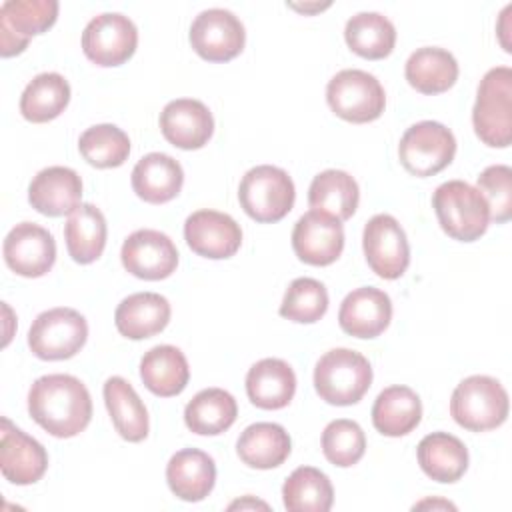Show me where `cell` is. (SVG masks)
<instances>
[{
  "mask_svg": "<svg viewBox=\"0 0 512 512\" xmlns=\"http://www.w3.org/2000/svg\"><path fill=\"white\" fill-rule=\"evenodd\" d=\"M166 482L180 500L200 502L214 488L216 464L198 448L178 450L166 464Z\"/></svg>",
  "mask_w": 512,
  "mask_h": 512,
  "instance_id": "cell-22",
  "label": "cell"
},
{
  "mask_svg": "<svg viewBox=\"0 0 512 512\" xmlns=\"http://www.w3.org/2000/svg\"><path fill=\"white\" fill-rule=\"evenodd\" d=\"M122 266L142 280H164L178 266V250L172 238L160 230L132 232L120 250Z\"/></svg>",
  "mask_w": 512,
  "mask_h": 512,
  "instance_id": "cell-15",
  "label": "cell"
},
{
  "mask_svg": "<svg viewBox=\"0 0 512 512\" xmlns=\"http://www.w3.org/2000/svg\"><path fill=\"white\" fill-rule=\"evenodd\" d=\"M296 392V374L280 358H262L246 374V394L262 410H280Z\"/></svg>",
  "mask_w": 512,
  "mask_h": 512,
  "instance_id": "cell-24",
  "label": "cell"
},
{
  "mask_svg": "<svg viewBox=\"0 0 512 512\" xmlns=\"http://www.w3.org/2000/svg\"><path fill=\"white\" fill-rule=\"evenodd\" d=\"M344 38L354 54L380 60L394 50L396 28L380 12H358L346 22Z\"/></svg>",
  "mask_w": 512,
  "mask_h": 512,
  "instance_id": "cell-36",
  "label": "cell"
},
{
  "mask_svg": "<svg viewBox=\"0 0 512 512\" xmlns=\"http://www.w3.org/2000/svg\"><path fill=\"white\" fill-rule=\"evenodd\" d=\"M88 338L86 318L66 306L40 312L28 330V346L40 360H68Z\"/></svg>",
  "mask_w": 512,
  "mask_h": 512,
  "instance_id": "cell-8",
  "label": "cell"
},
{
  "mask_svg": "<svg viewBox=\"0 0 512 512\" xmlns=\"http://www.w3.org/2000/svg\"><path fill=\"white\" fill-rule=\"evenodd\" d=\"M104 402L116 432L128 442H142L148 436V410L132 384L122 376L104 382Z\"/></svg>",
  "mask_w": 512,
  "mask_h": 512,
  "instance_id": "cell-30",
  "label": "cell"
},
{
  "mask_svg": "<svg viewBox=\"0 0 512 512\" xmlns=\"http://www.w3.org/2000/svg\"><path fill=\"white\" fill-rule=\"evenodd\" d=\"M292 442L288 432L274 422H256L244 428L236 442L238 458L256 470H270L290 456Z\"/></svg>",
  "mask_w": 512,
  "mask_h": 512,
  "instance_id": "cell-29",
  "label": "cell"
},
{
  "mask_svg": "<svg viewBox=\"0 0 512 512\" xmlns=\"http://www.w3.org/2000/svg\"><path fill=\"white\" fill-rule=\"evenodd\" d=\"M28 202L44 216H70L82 204V180L72 168L48 166L32 178Z\"/></svg>",
  "mask_w": 512,
  "mask_h": 512,
  "instance_id": "cell-20",
  "label": "cell"
},
{
  "mask_svg": "<svg viewBox=\"0 0 512 512\" xmlns=\"http://www.w3.org/2000/svg\"><path fill=\"white\" fill-rule=\"evenodd\" d=\"M164 138L182 150H198L212 138L214 118L208 106L194 98H178L160 112Z\"/></svg>",
  "mask_w": 512,
  "mask_h": 512,
  "instance_id": "cell-19",
  "label": "cell"
},
{
  "mask_svg": "<svg viewBox=\"0 0 512 512\" xmlns=\"http://www.w3.org/2000/svg\"><path fill=\"white\" fill-rule=\"evenodd\" d=\"M476 136L490 148H506L512 142V70L496 66L480 84L472 110Z\"/></svg>",
  "mask_w": 512,
  "mask_h": 512,
  "instance_id": "cell-3",
  "label": "cell"
},
{
  "mask_svg": "<svg viewBox=\"0 0 512 512\" xmlns=\"http://www.w3.org/2000/svg\"><path fill=\"white\" fill-rule=\"evenodd\" d=\"M70 102V84L58 72H42L34 76L22 96L20 114L34 124L50 122L58 118Z\"/></svg>",
  "mask_w": 512,
  "mask_h": 512,
  "instance_id": "cell-34",
  "label": "cell"
},
{
  "mask_svg": "<svg viewBox=\"0 0 512 512\" xmlns=\"http://www.w3.org/2000/svg\"><path fill=\"white\" fill-rule=\"evenodd\" d=\"M138 46V30L134 22L118 12L94 16L82 32L84 56L98 66L124 64Z\"/></svg>",
  "mask_w": 512,
  "mask_h": 512,
  "instance_id": "cell-11",
  "label": "cell"
},
{
  "mask_svg": "<svg viewBox=\"0 0 512 512\" xmlns=\"http://www.w3.org/2000/svg\"><path fill=\"white\" fill-rule=\"evenodd\" d=\"M408 84L422 94H442L458 78L456 58L438 46H424L410 54L404 66Z\"/></svg>",
  "mask_w": 512,
  "mask_h": 512,
  "instance_id": "cell-31",
  "label": "cell"
},
{
  "mask_svg": "<svg viewBox=\"0 0 512 512\" xmlns=\"http://www.w3.org/2000/svg\"><path fill=\"white\" fill-rule=\"evenodd\" d=\"M48 468L44 446L16 428L8 418H2L0 428V470L2 476L18 486L38 482Z\"/></svg>",
  "mask_w": 512,
  "mask_h": 512,
  "instance_id": "cell-18",
  "label": "cell"
},
{
  "mask_svg": "<svg viewBox=\"0 0 512 512\" xmlns=\"http://www.w3.org/2000/svg\"><path fill=\"white\" fill-rule=\"evenodd\" d=\"M78 150L96 168H116L128 160L130 138L114 124H96L80 134Z\"/></svg>",
  "mask_w": 512,
  "mask_h": 512,
  "instance_id": "cell-38",
  "label": "cell"
},
{
  "mask_svg": "<svg viewBox=\"0 0 512 512\" xmlns=\"http://www.w3.org/2000/svg\"><path fill=\"white\" fill-rule=\"evenodd\" d=\"M392 320V302L384 290L362 286L346 294L338 310L340 328L356 338L380 336Z\"/></svg>",
  "mask_w": 512,
  "mask_h": 512,
  "instance_id": "cell-21",
  "label": "cell"
},
{
  "mask_svg": "<svg viewBox=\"0 0 512 512\" xmlns=\"http://www.w3.org/2000/svg\"><path fill=\"white\" fill-rule=\"evenodd\" d=\"M432 208L440 228L454 240L474 242L490 224V208L482 192L464 180H448L434 190Z\"/></svg>",
  "mask_w": 512,
  "mask_h": 512,
  "instance_id": "cell-2",
  "label": "cell"
},
{
  "mask_svg": "<svg viewBox=\"0 0 512 512\" xmlns=\"http://www.w3.org/2000/svg\"><path fill=\"white\" fill-rule=\"evenodd\" d=\"M422 472L442 484H452L468 470V450L464 442L448 432L424 436L416 448Z\"/></svg>",
  "mask_w": 512,
  "mask_h": 512,
  "instance_id": "cell-26",
  "label": "cell"
},
{
  "mask_svg": "<svg viewBox=\"0 0 512 512\" xmlns=\"http://www.w3.org/2000/svg\"><path fill=\"white\" fill-rule=\"evenodd\" d=\"M64 240L68 254L78 264L98 260L106 246V218L94 204H80L66 220Z\"/></svg>",
  "mask_w": 512,
  "mask_h": 512,
  "instance_id": "cell-32",
  "label": "cell"
},
{
  "mask_svg": "<svg viewBox=\"0 0 512 512\" xmlns=\"http://www.w3.org/2000/svg\"><path fill=\"white\" fill-rule=\"evenodd\" d=\"M58 8L56 0H6L0 6V54H20L32 36L54 26Z\"/></svg>",
  "mask_w": 512,
  "mask_h": 512,
  "instance_id": "cell-13",
  "label": "cell"
},
{
  "mask_svg": "<svg viewBox=\"0 0 512 512\" xmlns=\"http://www.w3.org/2000/svg\"><path fill=\"white\" fill-rule=\"evenodd\" d=\"M292 248L296 256L310 266H328L336 262L344 248L342 222L326 212L308 210L294 224Z\"/></svg>",
  "mask_w": 512,
  "mask_h": 512,
  "instance_id": "cell-16",
  "label": "cell"
},
{
  "mask_svg": "<svg viewBox=\"0 0 512 512\" xmlns=\"http://www.w3.org/2000/svg\"><path fill=\"white\" fill-rule=\"evenodd\" d=\"M282 500L288 512H328L334 502V488L318 468L300 466L286 478Z\"/></svg>",
  "mask_w": 512,
  "mask_h": 512,
  "instance_id": "cell-37",
  "label": "cell"
},
{
  "mask_svg": "<svg viewBox=\"0 0 512 512\" xmlns=\"http://www.w3.org/2000/svg\"><path fill=\"white\" fill-rule=\"evenodd\" d=\"M456 154V138L440 122L422 120L412 124L400 138L398 156L402 166L418 178L442 172Z\"/></svg>",
  "mask_w": 512,
  "mask_h": 512,
  "instance_id": "cell-9",
  "label": "cell"
},
{
  "mask_svg": "<svg viewBox=\"0 0 512 512\" xmlns=\"http://www.w3.org/2000/svg\"><path fill=\"white\" fill-rule=\"evenodd\" d=\"M360 200L356 180L344 170H324L314 176L308 190V204L312 210L326 212L336 220H348Z\"/></svg>",
  "mask_w": 512,
  "mask_h": 512,
  "instance_id": "cell-35",
  "label": "cell"
},
{
  "mask_svg": "<svg viewBox=\"0 0 512 512\" xmlns=\"http://www.w3.org/2000/svg\"><path fill=\"white\" fill-rule=\"evenodd\" d=\"M362 248L372 272L384 280L400 278L410 264L406 232L390 214H376L366 222Z\"/></svg>",
  "mask_w": 512,
  "mask_h": 512,
  "instance_id": "cell-10",
  "label": "cell"
},
{
  "mask_svg": "<svg viewBox=\"0 0 512 512\" xmlns=\"http://www.w3.org/2000/svg\"><path fill=\"white\" fill-rule=\"evenodd\" d=\"M326 6H330V4H328V2H326V4H314V6H308V4H304V6H296V4H292V8L302 10V12H314V10H322V8H326Z\"/></svg>",
  "mask_w": 512,
  "mask_h": 512,
  "instance_id": "cell-44",
  "label": "cell"
},
{
  "mask_svg": "<svg viewBox=\"0 0 512 512\" xmlns=\"http://www.w3.org/2000/svg\"><path fill=\"white\" fill-rule=\"evenodd\" d=\"M184 184V170L178 160L164 152L142 156L132 170V188L148 204H164L178 196Z\"/></svg>",
  "mask_w": 512,
  "mask_h": 512,
  "instance_id": "cell-23",
  "label": "cell"
},
{
  "mask_svg": "<svg viewBox=\"0 0 512 512\" xmlns=\"http://www.w3.org/2000/svg\"><path fill=\"white\" fill-rule=\"evenodd\" d=\"M426 506H432V508H456L454 504H450V502H446V500H422V502H418L414 508H426Z\"/></svg>",
  "mask_w": 512,
  "mask_h": 512,
  "instance_id": "cell-43",
  "label": "cell"
},
{
  "mask_svg": "<svg viewBox=\"0 0 512 512\" xmlns=\"http://www.w3.org/2000/svg\"><path fill=\"white\" fill-rule=\"evenodd\" d=\"M256 506H260V508H268V504L258 502V500H250V498H246V500H238V502H232L228 508L232 510V508H256Z\"/></svg>",
  "mask_w": 512,
  "mask_h": 512,
  "instance_id": "cell-42",
  "label": "cell"
},
{
  "mask_svg": "<svg viewBox=\"0 0 512 512\" xmlns=\"http://www.w3.org/2000/svg\"><path fill=\"white\" fill-rule=\"evenodd\" d=\"M478 190L488 202L490 220L504 224L512 218V170L506 164H494L480 172Z\"/></svg>",
  "mask_w": 512,
  "mask_h": 512,
  "instance_id": "cell-41",
  "label": "cell"
},
{
  "mask_svg": "<svg viewBox=\"0 0 512 512\" xmlns=\"http://www.w3.org/2000/svg\"><path fill=\"white\" fill-rule=\"evenodd\" d=\"M170 314V302L164 296L156 292H136L118 304L114 322L122 336L144 340L162 332L170 322Z\"/></svg>",
  "mask_w": 512,
  "mask_h": 512,
  "instance_id": "cell-25",
  "label": "cell"
},
{
  "mask_svg": "<svg viewBox=\"0 0 512 512\" xmlns=\"http://www.w3.org/2000/svg\"><path fill=\"white\" fill-rule=\"evenodd\" d=\"M322 452L334 466H354L366 452L364 430L354 420H332L322 432Z\"/></svg>",
  "mask_w": 512,
  "mask_h": 512,
  "instance_id": "cell-40",
  "label": "cell"
},
{
  "mask_svg": "<svg viewBox=\"0 0 512 512\" xmlns=\"http://www.w3.org/2000/svg\"><path fill=\"white\" fill-rule=\"evenodd\" d=\"M238 416L234 396L222 388L200 390L184 408L188 430L200 436H216L226 432Z\"/></svg>",
  "mask_w": 512,
  "mask_h": 512,
  "instance_id": "cell-33",
  "label": "cell"
},
{
  "mask_svg": "<svg viewBox=\"0 0 512 512\" xmlns=\"http://www.w3.org/2000/svg\"><path fill=\"white\" fill-rule=\"evenodd\" d=\"M422 418V402L408 386L384 388L372 406L374 428L390 438L410 434Z\"/></svg>",
  "mask_w": 512,
  "mask_h": 512,
  "instance_id": "cell-28",
  "label": "cell"
},
{
  "mask_svg": "<svg viewBox=\"0 0 512 512\" xmlns=\"http://www.w3.org/2000/svg\"><path fill=\"white\" fill-rule=\"evenodd\" d=\"M296 190L286 170L270 164L250 168L238 186V200L244 212L256 222H278L294 206Z\"/></svg>",
  "mask_w": 512,
  "mask_h": 512,
  "instance_id": "cell-6",
  "label": "cell"
},
{
  "mask_svg": "<svg viewBox=\"0 0 512 512\" xmlns=\"http://www.w3.org/2000/svg\"><path fill=\"white\" fill-rule=\"evenodd\" d=\"M28 412L48 434L72 438L90 424L92 398L76 376L46 374L30 386Z\"/></svg>",
  "mask_w": 512,
  "mask_h": 512,
  "instance_id": "cell-1",
  "label": "cell"
},
{
  "mask_svg": "<svg viewBox=\"0 0 512 512\" xmlns=\"http://www.w3.org/2000/svg\"><path fill=\"white\" fill-rule=\"evenodd\" d=\"M450 414L470 432L494 430L508 418V392L492 376H468L452 392Z\"/></svg>",
  "mask_w": 512,
  "mask_h": 512,
  "instance_id": "cell-5",
  "label": "cell"
},
{
  "mask_svg": "<svg viewBox=\"0 0 512 512\" xmlns=\"http://www.w3.org/2000/svg\"><path fill=\"white\" fill-rule=\"evenodd\" d=\"M184 238L198 256L222 260L238 252L242 244V228L224 212L196 210L184 222Z\"/></svg>",
  "mask_w": 512,
  "mask_h": 512,
  "instance_id": "cell-17",
  "label": "cell"
},
{
  "mask_svg": "<svg viewBox=\"0 0 512 512\" xmlns=\"http://www.w3.org/2000/svg\"><path fill=\"white\" fill-rule=\"evenodd\" d=\"M2 252L6 266L24 278H40L56 262L54 236L34 222L16 224L6 234Z\"/></svg>",
  "mask_w": 512,
  "mask_h": 512,
  "instance_id": "cell-14",
  "label": "cell"
},
{
  "mask_svg": "<svg viewBox=\"0 0 512 512\" xmlns=\"http://www.w3.org/2000/svg\"><path fill=\"white\" fill-rule=\"evenodd\" d=\"M328 106L336 116L352 124H366L384 112L386 94L380 80L358 68L340 70L326 86Z\"/></svg>",
  "mask_w": 512,
  "mask_h": 512,
  "instance_id": "cell-7",
  "label": "cell"
},
{
  "mask_svg": "<svg viewBox=\"0 0 512 512\" xmlns=\"http://www.w3.org/2000/svg\"><path fill=\"white\" fill-rule=\"evenodd\" d=\"M140 378L152 394L162 398L176 396L190 380L188 360L176 346H154L140 360Z\"/></svg>",
  "mask_w": 512,
  "mask_h": 512,
  "instance_id": "cell-27",
  "label": "cell"
},
{
  "mask_svg": "<svg viewBox=\"0 0 512 512\" xmlns=\"http://www.w3.org/2000/svg\"><path fill=\"white\" fill-rule=\"evenodd\" d=\"M326 310L328 292L324 284L308 276L292 280L280 304V316L298 324H314L326 314Z\"/></svg>",
  "mask_w": 512,
  "mask_h": 512,
  "instance_id": "cell-39",
  "label": "cell"
},
{
  "mask_svg": "<svg viewBox=\"0 0 512 512\" xmlns=\"http://www.w3.org/2000/svg\"><path fill=\"white\" fill-rule=\"evenodd\" d=\"M246 42V32L238 16L224 8L202 10L190 26L194 52L208 62H228L236 58Z\"/></svg>",
  "mask_w": 512,
  "mask_h": 512,
  "instance_id": "cell-12",
  "label": "cell"
},
{
  "mask_svg": "<svg viewBox=\"0 0 512 512\" xmlns=\"http://www.w3.org/2000/svg\"><path fill=\"white\" fill-rule=\"evenodd\" d=\"M372 384V366L356 350H328L314 368L318 396L334 406H350L362 400Z\"/></svg>",
  "mask_w": 512,
  "mask_h": 512,
  "instance_id": "cell-4",
  "label": "cell"
}]
</instances>
